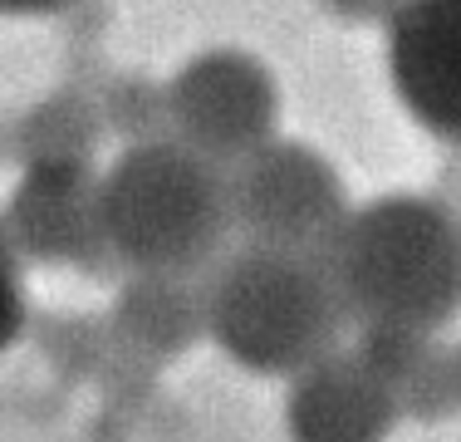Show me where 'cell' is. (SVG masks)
I'll return each instance as SVG.
<instances>
[{"label":"cell","mask_w":461,"mask_h":442,"mask_svg":"<svg viewBox=\"0 0 461 442\" xmlns=\"http://www.w3.org/2000/svg\"><path fill=\"white\" fill-rule=\"evenodd\" d=\"M348 325L442 335L461 319V212L432 192H388L354 207L324 251Z\"/></svg>","instance_id":"1"},{"label":"cell","mask_w":461,"mask_h":442,"mask_svg":"<svg viewBox=\"0 0 461 442\" xmlns=\"http://www.w3.org/2000/svg\"><path fill=\"white\" fill-rule=\"evenodd\" d=\"M98 207L118 271L206 275L230 251L226 168L177 138L123 148L98 172Z\"/></svg>","instance_id":"2"},{"label":"cell","mask_w":461,"mask_h":442,"mask_svg":"<svg viewBox=\"0 0 461 442\" xmlns=\"http://www.w3.org/2000/svg\"><path fill=\"white\" fill-rule=\"evenodd\" d=\"M344 329V300L329 261L314 251L230 241L206 271V339L250 373L294 379L304 364L339 349Z\"/></svg>","instance_id":"3"},{"label":"cell","mask_w":461,"mask_h":442,"mask_svg":"<svg viewBox=\"0 0 461 442\" xmlns=\"http://www.w3.org/2000/svg\"><path fill=\"white\" fill-rule=\"evenodd\" d=\"M230 182V226L236 241L280 251L324 256L339 236L348 207V187L320 148L294 138H270L256 152L226 168Z\"/></svg>","instance_id":"4"},{"label":"cell","mask_w":461,"mask_h":442,"mask_svg":"<svg viewBox=\"0 0 461 442\" xmlns=\"http://www.w3.org/2000/svg\"><path fill=\"white\" fill-rule=\"evenodd\" d=\"M280 108L276 69L236 44L192 54L167 79V133L221 168L280 138Z\"/></svg>","instance_id":"5"},{"label":"cell","mask_w":461,"mask_h":442,"mask_svg":"<svg viewBox=\"0 0 461 442\" xmlns=\"http://www.w3.org/2000/svg\"><path fill=\"white\" fill-rule=\"evenodd\" d=\"M0 231L20 261L79 271L94 281L118 275L113 246L98 207V168L94 162H30L0 207Z\"/></svg>","instance_id":"6"},{"label":"cell","mask_w":461,"mask_h":442,"mask_svg":"<svg viewBox=\"0 0 461 442\" xmlns=\"http://www.w3.org/2000/svg\"><path fill=\"white\" fill-rule=\"evenodd\" d=\"M383 64L402 114L461 148V0H398L383 20Z\"/></svg>","instance_id":"7"},{"label":"cell","mask_w":461,"mask_h":442,"mask_svg":"<svg viewBox=\"0 0 461 442\" xmlns=\"http://www.w3.org/2000/svg\"><path fill=\"white\" fill-rule=\"evenodd\" d=\"M398 418V393L358 349H329L304 364L285 403L294 442H388Z\"/></svg>","instance_id":"8"},{"label":"cell","mask_w":461,"mask_h":442,"mask_svg":"<svg viewBox=\"0 0 461 442\" xmlns=\"http://www.w3.org/2000/svg\"><path fill=\"white\" fill-rule=\"evenodd\" d=\"M113 345L167 364L206 339V275L128 271L113 295Z\"/></svg>","instance_id":"9"},{"label":"cell","mask_w":461,"mask_h":442,"mask_svg":"<svg viewBox=\"0 0 461 442\" xmlns=\"http://www.w3.org/2000/svg\"><path fill=\"white\" fill-rule=\"evenodd\" d=\"M104 138H108V128H104V114H98L94 88L64 79L59 88L35 98L10 124V158L20 168H30V162H64V158L94 162Z\"/></svg>","instance_id":"10"},{"label":"cell","mask_w":461,"mask_h":442,"mask_svg":"<svg viewBox=\"0 0 461 442\" xmlns=\"http://www.w3.org/2000/svg\"><path fill=\"white\" fill-rule=\"evenodd\" d=\"M94 98H98V114H104V128L113 138H123V148L152 143V138H172L167 133V84L148 79V74L108 69L94 84Z\"/></svg>","instance_id":"11"},{"label":"cell","mask_w":461,"mask_h":442,"mask_svg":"<svg viewBox=\"0 0 461 442\" xmlns=\"http://www.w3.org/2000/svg\"><path fill=\"white\" fill-rule=\"evenodd\" d=\"M408 418H452L461 413V345H437L417 383L402 398Z\"/></svg>","instance_id":"12"},{"label":"cell","mask_w":461,"mask_h":442,"mask_svg":"<svg viewBox=\"0 0 461 442\" xmlns=\"http://www.w3.org/2000/svg\"><path fill=\"white\" fill-rule=\"evenodd\" d=\"M20 261L15 251H10L5 231H0V354L20 339V329H25L30 309H25V275H20Z\"/></svg>","instance_id":"13"},{"label":"cell","mask_w":461,"mask_h":442,"mask_svg":"<svg viewBox=\"0 0 461 442\" xmlns=\"http://www.w3.org/2000/svg\"><path fill=\"white\" fill-rule=\"evenodd\" d=\"M398 0H320V10L339 25H383Z\"/></svg>","instance_id":"14"},{"label":"cell","mask_w":461,"mask_h":442,"mask_svg":"<svg viewBox=\"0 0 461 442\" xmlns=\"http://www.w3.org/2000/svg\"><path fill=\"white\" fill-rule=\"evenodd\" d=\"M74 0H0V15H59Z\"/></svg>","instance_id":"15"},{"label":"cell","mask_w":461,"mask_h":442,"mask_svg":"<svg viewBox=\"0 0 461 442\" xmlns=\"http://www.w3.org/2000/svg\"><path fill=\"white\" fill-rule=\"evenodd\" d=\"M5 162H15V158H10V124L0 118V168H5Z\"/></svg>","instance_id":"16"}]
</instances>
